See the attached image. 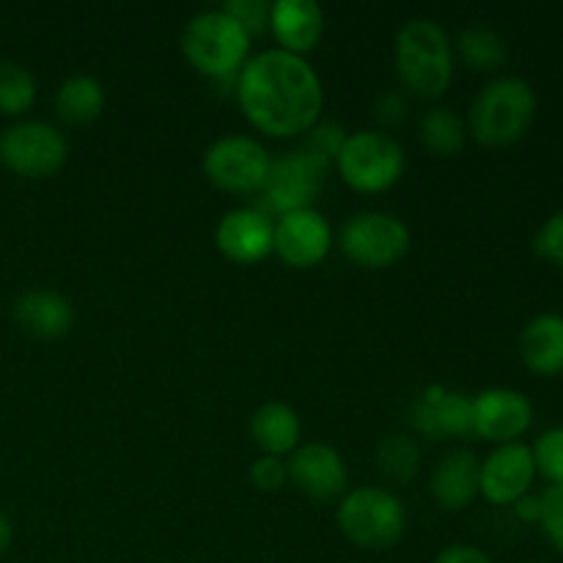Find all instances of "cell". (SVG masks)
Segmentation results:
<instances>
[{
    "mask_svg": "<svg viewBox=\"0 0 563 563\" xmlns=\"http://www.w3.org/2000/svg\"><path fill=\"white\" fill-rule=\"evenodd\" d=\"M533 423V405L515 388H487L473 399V434L495 445L520 443Z\"/></svg>",
    "mask_w": 563,
    "mask_h": 563,
    "instance_id": "obj_12",
    "label": "cell"
},
{
    "mask_svg": "<svg viewBox=\"0 0 563 563\" xmlns=\"http://www.w3.org/2000/svg\"><path fill=\"white\" fill-rule=\"evenodd\" d=\"M537 478L531 445L506 443L498 445L478 471V495L493 506H515L517 500L531 493Z\"/></svg>",
    "mask_w": 563,
    "mask_h": 563,
    "instance_id": "obj_11",
    "label": "cell"
},
{
    "mask_svg": "<svg viewBox=\"0 0 563 563\" xmlns=\"http://www.w3.org/2000/svg\"><path fill=\"white\" fill-rule=\"evenodd\" d=\"M16 328L36 341H60L75 328V308L53 289L22 291L11 306Z\"/></svg>",
    "mask_w": 563,
    "mask_h": 563,
    "instance_id": "obj_17",
    "label": "cell"
},
{
    "mask_svg": "<svg viewBox=\"0 0 563 563\" xmlns=\"http://www.w3.org/2000/svg\"><path fill=\"white\" fill-rule=\"evenodd\" d=\"M467 126L451 108H432L421 119V143L434 157H454L462 152Z\"/></svg>",
    "mask_w": 563,
    "mask_h": 563,
    "instance_id": "obj_23",
    "label": "cell"
},
{
    "mask_svg": "<svg viewBox=\"0 0 563 563\" xmlns=\"http://www.w3.org/2000/svg\"><path fill=\"white\" fill-rule=\"evenodd\" d=\"M520 355L528 372L537 377L563 374V317L539 313L526 324L520 335Z\"/></svg>",
    "mask_w": 563,
    "mask_h": 563,
    "instance_id": "obj_20",
    "label": "cell"
},
{
    "mask_svg": "<svg viewBox=\"0 0 563 563\" xmlns=\"http://www.w3.org/2000/svg\"><path fill=\"white\" fill-rule=\"evenodd\" d=\"M333 247V229L317 209L284 214L275 225V247L280 262L291 269H311L324 262Z\"/></svg>",
    "mask_w": 563,
    "mask_h": 563,
    "instance_id": "obj_14",
    "label": "cell"
},
{
    "mask_svg": "<svg viewBox=\"0 0 563 563\" xmlns=\"http://www.w3.org/2000/svg\"><path fill=\"white\" fill-rule=\"evenodd\" d=\"M533 251H537L539 258H544V262L563 273V209L544 220L537 240H533Z\"/></svg>",
    "mask_w": 563,
    "mask_h": 563,
    "instance_id": "obj_30",
    "label": "cell"
},
{
    "mask_svg": "<svg viewBox=\"0 0 563 563\" xmlns=\"http://www.w3.org/2000/svg\"><path fill=\"white\" fill-rule=\"evenodd\" d=\"M181 53L201 75L212 80H231L247 64L251 36L223 9L201 11L181 31Z\"/></svg>",
    "mask_w": 563,
    "mask_h": 563,
    "instance_id": "obj_4",
    "label": "cell"
},
{
    "mask_svg": "<svg viewBox=\"0 0 563 563\" xmlns=\"http://www.w3.org/2000/svg\"><path fill=\"white\" fill-rule=\"evenodd\" d=\"M289 482V471L280 456H258L251 465V484L262 493H278Z\"/></svg>",
    "mask_w": 563,
    "mask_h": 563,
    "instance_id": "obj_32",
    "label": "cell"
},
{
    "mask_svg": "<svg viewBox=\"0 0 563 563\" xmlns=\"http://www.w3.org/2000/svg\"><path fill=\"white\" fill-rule=\"evenodd\" d=\"M302 423L295 407L284 405V401H267L258 407L251 418V438L264 456H280L295 454L300 449Z\"/></svg>",
    "mask_w": 563,
    "mask_h": 563,
    "instance_id": "obj_21",
    "label": "cell"
},
{
    "mask_svg": "<svg viewBox=\"0 0 563 563\" xmlns=\"http://www.w3.org/2000/svg\"><path fill=\"white\" fill-rule=\"evenodd\" d=\"M533 563H537V561H533Z\"/></svg>",
    "mask_w": 563,
    "mask_h": 563,
    "instance_id": "obj_37",
    "label": "cell"
},
{
    "mask_svg": "<svg viewBox=\"0 0 563 563\" xmlns=\"http://www.w3.org/2000/svg\"><path fill=\"white\" fill-rule=\"evenodd\" d=\"M339 245L363 269H388L410 253V229L396 214L357 212L341 229Z\"/></svg>",
    "mask_w": 563,
    "mask_h": 563,
    "instance_id": "obj_8",
    "label": "cell"
},
{
    "mask_svg": "<svg viewBox=\"0 0 563 563\" xmlns=\"http://www.w3.org/2000/svg\"><path fill=\"white\" fill-rule=\"evenodd\" d=\"M537 473H542L550 484H563V427H553L533 445Z\"/></svg>",
    "mask_w": 563,
    "mask_h": 563,
    "instance_id": "obj_28",
    "label": "cell"
},
{
    "mask_svg": "<svg viewBox=\"0 0 563 563\" xmlns=\"http://www.w3.org/2000/svg\"><path fill=\"white\" fill-rule=\"evenodd\" d=\"M335 526L355 548L388 550L405 537L407 511L390 489L357 487L339 500Z\"/></svg>",
    "mask_w": 563,
    "mask_h": 563,
    "instance_id": "obj_5",
    "label": "cell"
},
{
    "mask_svg": "<svg viewBox=\"0 0 563 563\" xmlns=\"http://www.w3.org/2000/svg\"><path fill=\"white\" fill-rule=\"evenodd\" d=\"M328 165L319 163L308 152H286L269 163L267 181L262 187L264 207L278 212L280 218L300 209H313V201L322 192L328 179Z\"/></svg>",
    "mask_w": 563,
    "mask_h": 563,
    "instance_id": "obj_10",
    "label": "cell"
},
{
    "mask_svg": "<svg viewBox=\"0 0 563 563\" xmlns=\"http://www.w3.org/2000/svg\"><path fill=\"white\" fill-rule=\"evenodd\" d=\"M214 245L231 264L251 267L273 253L275 225L262 209H231L214 229Z\"/></svg>",
    "mask_w": 563,
    "mask_h": 563,
    "instance_id": "obj_15",
    "label": "cell"
},
{
    "mask_svg": "<svg viewBox=\"0 0 563 563\" xmlns=\"http://www.w3.org/2000/svg\"><path fill=\"white\" fill-rule=\"evenodd\" d=\"M478 471L482 462L471 449H456L434 467L429 478V495L445 511H462L478 498Z\"/></svg>",
    "mask_w": 563,
    "mask_h": 563,
    "instance_id": "obj_19",
    "label": "cell"
},
{
    "mask_svg": "<svg viewBox=\"0 0 563 563\" xmlns=\"http://www.w3.org/2000/svg\"><path fill=\"white\" fill-rule=\"evenodd\" d=\"M245 119L269 137H300L319 124L324 88L317 69L286 49H264L236 75Z\"/></svg>",
    "mask_w": 563,
    "mask_h": 563,
    "instance_id": "obj_1",
    "label": "cell"
},
{
    "mask_svg": "<svg viewBox=\"0 0 563 563\" xmlns=\"http://www.w3.org/2000/svg\"><path fill=\"white\" fill-rule=\"evenodd\" d=\"M66 159L69 143L49 121H16L0 132V163L22 179H49Z\"/></svg>",
    "mask_w": 563,
    "mask_h": 563,
    "instance_id": "obj_7",
    "label": "cell"
},
{
    "mask_svg": "<svg viewBox=\"0 0 563 563\" xmlns=\"http://www.w3.org/2000/svg\"><path fill=\"white\" fill-rule=\"evenodd\" d=\"M377 467L390 484H410L421 471V449L410 434H388L377 449Z\"/></svg>",
    "mask_w": 563,
    "mask_h": 563,
    "instance_id": "obj_24",
    "label": "cell"
},
{
    "mask_svg": "<svg viewBox=\"0 0 563 563\" xmlns=\"http://www.w3.org/2000/svg\"><path fill=\"white\" fill-rule=\"evenodd\" d=\"M36 102V80L25 66L0 60V115H20Z\"/></svg>",
    "mask_w": 563,
    "mask_h": 563,
    "instance_id": "obj_26",
    "label": "cell"
},
{
    "mask_svg": "<svg viewBox=\"0 0 563 563\" xmlns=\"http://www.w3.org/2000/svg\"><path fill=\"white\" fill-rule=\"evenodd\" d=\"M269 31L278 49L306 58L324 36V11L313 0H275L269 3Z\"/></svg>",
    "mask_w": 563,
    "mask_h": 563,
    "instance_id": "obj_18",
    "label": "cell"
},
{
    "mask_svg": "<svg viewBox=\"0 0 563 563\" xmlns=\"http://www.w3.org/2000/svg\"><path fill=\"white\" fill-rule=\"evenodd\" d=\"M104 110V88L97 77L75 75L60 82L55 93V113L64 124L86 126L97 121Z\"/></svg>",
    "mask_w": 563,
    "mask_h": 563,
    "instance_id": "obj_22",
    "label": "cell"
},
{
    "mask_svg": "<svg viewBox=\"0 0 563 563\" xmlns=\"http://www.w3.org/2000/svg\"><path fill=\"white\" fill-rule=\"evenodd\" d=\"M412 427L429 440H454L473 434V399L443 385H429L412 405Z\"/></svg>",
    "mask_w": 563,
    "mask_h": 563,
    "instance_id": "obj_16",
    "label": "cell"
},
{
    "mask_svg": "<svg viewBox=\"0 0 563 563\" xmlns=\"http://www.w3.org/2000/svg\"><path fill=\"white\" fill-rule=\"evenodd\" d=\"M407 157L399 141L385 132H352L335 159L341 181L355 192H385L405 176Z\"/></svg>",
    "mask_w": 563,
    "mask_h": 563,
    "instance_id": "obj_6",
    "label": "cell"
},
{
    "mask_svg": "<svg viewBox=\"0 0 563 563\" xmlns=\"http://www.w3.org/2000/svg\"><path fill=\"white\" fill-rule=\"evenodd\" d=\"M434 563H493V559L473 544H451L434 559Z\"/></svg>",
    "mask_w": 563,
    "mask_h": 563,
    "instance_id": "obj_34",
    "label": "cell"
},
{
    "mask_svg": "<svg viewBox=\"0 0 563 563\" xmlns=\"http://www.w3.org/2000/svg\"><path fill=\"white\" fill-rule=\"evenodd\" d=\"M542 517H539V526H542L544 537L550 539L559 553H563V484H550L542 495Z\"/></svg>",
    "mask_w": 563,
    "mask_h": 563,
    "instance_id": "obj_29",
    "label": "cell"
},
{
    "mask_svg": "<svg viewBox=\"0 0 563 563\" xmlns=\"http://www.w3.org/2000/svg\"><path fill=\"white\" fill-rule=\"evenodd\" d=\"M401 86L421 99H440L454 80V49L443 27L429 16L405 22L394 44Z\"/></svg>",
    "mask_w": 563,
    "mask_h": 563,
    "instance_id": "obj_2",
    "label": "cell"
},
{
    "mask_svg": "<svg viewBox=\"0 0 563 563\" xmlns=\"http://www.w3.org/2000/svg\"><path fill=\"white\" fill-rule=\"evenodd\" d=\"M537 115V93L522 77H498L473 99L467 132L487 148L520 141Z\"/></svg>",
    "mask_w": 563,
    "mask_h": 563,
    "instance_id": "obj_3",
    "label": "cell"
},
{
    "mask_svg": "<svg viewBox=\"0 0 563 563\" xmlns=\"http://www.w3.org/2000/svg\"><path fill=\"white\" fill-rule=\"evenodd\" d=\"M11 542H14V528H11V520L5 517V511L0 509V555L11 548Z\"/></svg>",
    "mask_w": 563,
    "mask_h": 563,
    "instance_id": "obj_36",
    "label": "cell"
},
{
    "mask_svg": "<svg viewBox=\"0 0 563 563\" xmlns=\"http://www.w3.org/2000/svg\"><path fill=\"white\" fill-rule=\"evenodd\" d=\"M289 471V482L319 504H330V500H341L346 495V482H350V471L346 462L333 445L328 443H306L291 454L286 462Z\"/></svg>",
    "mask_w": 563,
    "mask_h": 563,
    "instance_id": "obj_13",
    "label": "cell"
},
{
    "mask_svg": "<svg viewBox=\"0 0 563 563\" xmlns=\"http://www.w3.org/2000/svg\"><path fill=\"white\" fill-rule=\"evenodd\" d=\"M269 154L256 137L225 135L203 152V176L218 190L251 196L262 192L269 174Z\"/></svg>",
    "mask_w": 563,
    "mask_h": 563,
    "instance_id": "obj_9",
    "label": "cell"
},
{
    "mask_svg": "<svg viewBox=\"0 0 563 563\" xmlns=\"http://www.w3.org/2000/svg\"><path fill=\"white\" fill-rule=\"evenodd\" d=\"M405 113H407V102L399 91H385L383 97H379V102H377L379 124H385V126L399 124V121L405 119Z\"/></svg>",
    "mask_w": 563,
    "mask_h": 563,
    "instance_id": "obj_33",
    "label": "cell"
},
{
    "mask_svg": "<svg viewBox=\"0 0 563 563\" xmlns=\"http://www.w3.org/2000/svg\"><path fill=\"white\" fill-rule=\"evenodd\" d=\"M460 55L471 69L493 71L506 64V42L493 27L471 25L460 33Z\"/></svg>",
    "mask_w": 563,
    "mask_h": 563,
    "instance_id": "obj_25",
    "label": "cell"
},
{
    "mask_svg": "<svg viewBox=\"0 0 563 563\" xmlns=\"http://www.w3.org/2000/svg\"><path fill=\"white\" fill-rule=\"evenodd\" d=\"M223 11L229 16H234L242 25V31L251 38L269 31V3H264V0H229L223 5Z\"/></svg>",
    "mask_w": 563,
    "mask_h": 563,
    "instance_id": "obj_31",
    "label": "cell"
},
{
    "mask_svg": "<svg viewBox=\"0 0 563 563\" xmlns=\"http://www.w3.org/2000/svg\"><path fill=\"white\" fill-rule=\"evenodd\" d=\"M515 511L520 520L539 522V517H542V500H539V495H526V498L517 500Z\"/></svg>",
    "mask_w": 563,
    "mask_h": 563,
    "instance_id": "obj_35",
    "label": "cell"
},
{
    "mask_svg": "<svg viewBox=\"0 0 563 563\" xmlns=\"http://www.w3.org/2000/svg\"><path fill=\"white\" fill-rule=\"evenodd\" d=\"M346 143V130L335 121H319L317 126L306 132V143H302V152H308L311 157H317L319 163L335 165L341 148Z\"/></svg>",
    "mask_w": 563,
    "mask_h": 563,
    "instance_id": "obj_27",
    "label": "cell"
}]
</instances>
